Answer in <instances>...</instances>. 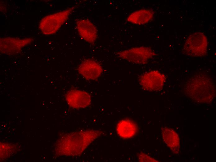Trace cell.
<instances>
[{"label": "cell", "instance_id": "cell-1", "mask_svg": "<svg viewBox=\"0 0 216 162\" xmlns=\"http://www.w3.org/2000/svg\"><path fill=\"white\" fill-rule=\"evenodd\" d=\"M102 134V132L101 131L88 130L65 135L56 142V153L59 155L79 156Z\"/></svg>", "mask_w": 216, "mask_h": 162}, {"label": "cell", "instance_id": "cell-2", "mask_svg": "<svg viewBox=\"0 0 216 162\" xmlns=\"http://www.w3.org/2000/svg\"><path fill=\"white\" fill-rule=\"evenodd\" d=\"M186 96L193 101L201 103L211 102L215 95L214 84L209 77L195 75L187 81L184 88Z\"/></svg>", "mask_w": 216, "mask_h": 162}, {"label": "cell", "instance_id": "cell-3", "mask_svg": "<svg viewBox=\"0 0 216 162\" xmlns=\"http://www.w3.org/2000/svg\"><path fill=\"white\" fill-rule=\"evenodd\" d=\"M74 9V7L69 8L42 18L39 25L41 32L47 36L55 34L66 21Z\"/></svg>", "mask_w": 216, "mask_h": 162}, {"label": "cell", "instance_id": "cell-4", "mask_svg": "<svg viewBox=\"0 0 216 162\" xmlns=\"http://www.w3.org/2000/svg\"><path fill=\"white\" fill-rule=\"evenodd\" d=\"M208 41L202 32H196L190 35L186 40L183 51L186 55L193 57L205 55L207 51Z\"/></svg>", "mask_w": 216, "mask_h": 162}, {"label": "cell", "instance_id": "cell-5", "mask_svg": "<svg viewBox=\"0 0 216 162\" xmlns=\"http://www.w3.org/2000/svg\"><path fill=\"white\" fill-rule=\"evenodd\" d=\"M117 55L120 58L130 63L144 64L155 56V53L150 47L142 46L120 51L117 53Z\"/></svg>", "mask_w": 216, "mask_h": 162}, {"label": "cell", "instance_id": "cell-6", "mask_svg": "<svg viewBox=\"0 0 216 162\" xmlns=\"http://www.w3.org/2000/svg\"><path fill=\"white\" fill-rule=\"evenodd\" d=\"M164 74L156 70L145 73L138 78L139 83L144 90L150 92L161 90L166 81Z\"/></svg>", "mask_w": 216, "mask_h": 162}, {"label": "cell", "instance_id": "cell-7", "mask_svg": "<svg viewBox=\"0 0 216 162\" xmlns=\"http://www.w3.org/2000/svg\"><path fill=\"white\" fill-rule=\"evenodd\" d=\"M33 39L31 37L20 38L6 37L0 39L1 52L4 54L12 55L19 53L24 47L31 43Z\"/></svg>", "mask_w": 216, "mask_h": 162}, {"label": "cell", "instance_id": "cell-8", "mask_svg": "<svg viewBox=\"0 0 216 162\" xmlns=\"http://www.w3.org/2000/svg\"><path fill=\"white\" fill-rule=\"evenodd\" d=\"M68 105L73 108L81 109L89 106L91 102V97L87 92L81 90L72 89L65 95Z\"/></svg>", "mask_w": 216, "mask_h": 162}, {"label": "cell", "instance_id": "cell-9", "mask_svg": "<svg viewBox=\"0 0 216 162\" xmlns=\"http://www.w3.org/2000/svg\"><path fill=\"white\" fill-rule=\"evenodd\" d=\"M78 70L84 79L88 80H95L101 75L103 71L101 65L96 61L87 59L79 65Z\"/></svg>", "mask_w": 216, "mask_h": 162}, {"label": "cell", "instance_id": "cell-10", "mask_svg": "<svg viewBox=\"0 0 216 162\" xmlns=\"http://www.w3.org/2000/svg\"><path fill=\"white\" fill-rule=\"evenodd\" d=\"M76 29L80 36L84 40L93 44L98 37V31L95 26L90 20L86 19L78 20Z\"/></svg>", "mask_w": 216, "mask_h": 162}, {"label": "cell", "instance_id": "cell-11", "mask_svg": "<svg viewBox=\"0 0 216 162\" xmlns=\"http://www.w3.org/2000/svg\"><path fill=\"white\" fill-rule=\"evenodd\" d=\"M117 134L121 138L127 139L130 138L137 133L138 126L134 121L129 119L120 120L116 127Z\"/></svg>", "mask_w": 216, "mask_h": 162}, {"label": "cell", "instance_id": "cell-12", "mask_svg": "<svg viewBox=\"0 0 216 162\" xmlns=\"http://www.w3.org/2000/svg\"><path fill=\"white\" fill-rule=\"evenodd\" d=\"M163 141L174 154H178L180 148V138L178 134L171 128L161 127Z\"/></svg>", "mask_w": 216, "mask_h": 162}, {"label": "cell", "instance_id": "cell-13", "mask_svg": "<svg viewBox=\"0 0 216 162\" xmlns=\"http://www.w3.org/2000/svg\"><path fill=\"white\" fill-rule=\"evenodd\" d=\"M154 15V13L151 9H142L130 14L127 17V21L134 24L143 25L150 21Z\"/></svg>", "mask_w": 216, "mask_h": 162}, {"label": "cell", "instance_id": "cell-14", "mask_svg": "<svg viewBox=\"0 0 216 162\" xmlns=\"http://www.w3.org/2000/svg\"><path fill=\"white\" fill-rule=\"evenodd\" d=\"M138 160L141 162H157L159 161L143 152L137 154Z\"/></svg>", "mask_w": 216, "mask_h": 162}]
</instances>
